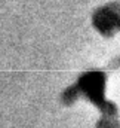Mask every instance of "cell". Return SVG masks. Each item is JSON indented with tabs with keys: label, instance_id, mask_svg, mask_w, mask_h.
Here are the masks:
<instances>
[{
	"label": "cell",
	"instance_id": "6da1fadb",
	"mask_svg": "<svg viewBox=\"0 0 120 128\" xmlns=\"http://www.w3.org/2000/svg\"><path fill=\"white\" fill-rule=\"evenodd\" d=\"M105 73L99 70L86 72L79 78L76 85L65 90L61 98L64 104H71L79 97H86L89 101L101 109L102 113L101 119L96 124V128H120L119 107L117 104L105 98Z\"/></svg>",
	"mask_w": 120,
	"mask_h": 128
},
{
	"label": "cell",
	"instance_id": "7a4b0ae2",
	"mask_svg": "<svg viewBox=\"0 0 120 128\" xmlns=\"http://www.w3.org/2000/svg\"><path fill=\"white\" fill-rule=\"evenodd\" d=\"M120 18V3L113 2L108 3L93 14L92 22L93 27L101 33L104 37H113L114 33L117 32V24Z\"/></svg>",
	"mask_w": 120,
	"mask_h": 128
},
{
	"label": "cell",
	"instance_id": "3957f363",
	"mask_svg": "<svg viewBox=\"0 0 120 128\" xmlns=\"http://www.w3.org/2000/svg\"><path fill=\"white\" fill-rule=\"evenodd\" d=\"M110 68H120V57H117V58H114L111 63H110V66H108Z\"/></svg>",
	"mask_w": 120,
	"mask_h": 128
},
{
	"label": "cell",
	"instance_id": "277c9868",
	"mask_svg": "<svg viewBox=\"0 0 120 128\" xmlns=\"http://www.w3.org/2000/svg\"><path fill=\"white\" fill-rule=\"evenodd\" d=\"M117 30H120V18H119V24H117Z\"/></svg>",
	"mask_w": 120,
	"mask_h": 128
}]
</instances>
